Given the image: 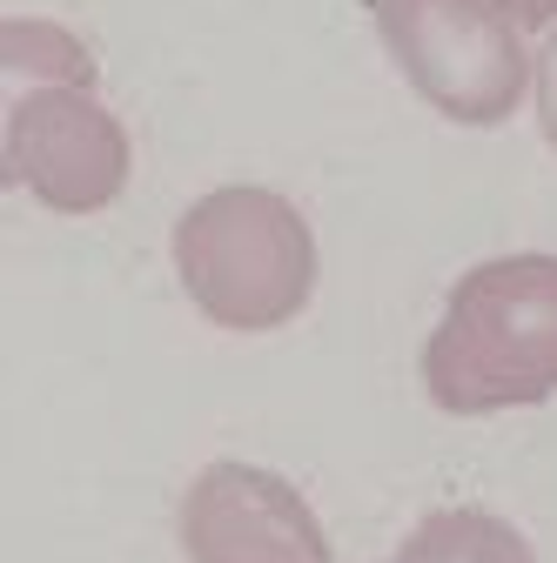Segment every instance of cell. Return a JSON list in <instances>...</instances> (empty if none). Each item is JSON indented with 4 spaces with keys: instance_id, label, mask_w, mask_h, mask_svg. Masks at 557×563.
I'll list each match as a JSON object with an SVG mask.
<instances>
[{
    "instance_id": "1",
    "label": "cell",
    "mask_w": 557,
    "mask_h": 563,
    "mask_svg": "<svg viewBox=\"0 0 557 563\" xmlns=\"http://www.w3.org/2000/svg\"><path fill=\"white\" fill-rule=\"evenodd\" d=\"M424 389L444 416L557 396V255H498L457 282L424 342Z\"/></svg>"
},
{
    "instance_id": "2",
    "label": "cell",
    "mask_w": 557,
    "mask_h": 563,
    "mask_svg": "<svg viewBox=\"0 0 557 563\" xmlns=\"http://www.w3.org/2000/svg\"><path fill=\"white\" fill-rule=\"evenodd\" d=\"M175 275L216 329H283L316 296V235L275 188H208L175 222Z\"/></svg>"
},
{
    "instance_id": "3",
    "label": "cell",
    "mask_w": 557,
    "mask_h": 563,
    "mask_svg": "<svg viewBox=\"0 0 557 563\" xmlns=\"http://www.w3.org/2000/svg\"><path fill=\"white\" fill-rule=\"evenodd\" d=\"M370 21L403 81L444 121L498 128L531 88L517 21L498 0H370Z\"/></svg>"
},
{
    "instance_id": "4",
    "label": "cell",
    "mask_w": 557,
    "mask_h": 563,
    "mask_svg": "<svg viewBox=\"0 0 557 563\" xmlns=\"http://www.w3.org/2000/svg\"><path fill=\"white\" fill-rule=\"evenodd\" d=\"M0 175L54 216H95L128 188V128L108 114L95 88L75 81L14 88L8 134H0Z\"/></svg>"
},
{
    "instance_id": "5",
    "label": "cell",
    "mask_w": 557,
    "mask_h": 563,
    "mask_svg": "<svg viewBox=\"0 0 557 563\" xmlns=\"http://www.w3.org/2000/svg\"><path fill=\"white\" fill-rule=\"evenodd\" d=\"M188 563H336L303 489L255 463H208L182 497Z\"/></svg>"
},
{
    "instance_id": "6",
    "label": "cell",
    "mask_w": 557,
    "mask_h": 563,
    "mask_svg": "<svg viewBox=\"0 0 557 563\" xmlns=\"http://www.w3.org/2000/svg\"><path fill=\"white\" fill-rule=\"evenodd\" d=\"M396 563H537V556L504 517L463 504V510H437V517L416 523L403 537Z\"/></svg>"
},
{
    "instance_id": "7",
    "label": "cell",
    "mask_w": 557,
    "mask_h": 563,
    "mask_svg": "<svg viewBox=\"0 0 557 563\" xmlns=\"http://www.w3.org/2000/svg\"><path fill=\"white\" fill-rule=\"evenodd\" d=\"M0 75L14 88H34V81H75V88H95L101 67L95 54L81 47V34H67L54 21H0Z\"/></svg>"
},
{
    "instance_id": "8",
    "label": "cell",
    "mask_w": 557,
    "mask_h": 563,
    "mask_svg": "<svg viewBox=\"0 0 557 563\" xmlns=\"http://www.w3.org/2000/svg\"><path fill=\"white\" fill-rule=\"evenodd\" d=\"M537 121H544V141L557 148V34L537 54Z\"/></svg>"
},
{
    "instance_id": "9",
    "label": "cell",
    "mask_w": 557,
    "mask_h": 563,
    "mask_svg": "<svg viewBox=\"0 0 557 563\" xmlns=\"http://www.w3.org/2000/svg\"><path fill=\"white\" fill-rule=\"evenodd\" d=\"M498 8H504L517 27H550V21H557V0H498Z\"/></svg>"
}]
</instances>
